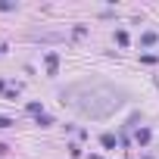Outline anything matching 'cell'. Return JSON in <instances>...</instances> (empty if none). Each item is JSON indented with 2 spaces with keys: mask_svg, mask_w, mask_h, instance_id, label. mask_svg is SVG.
<instances>
[{
  "mask_svg": "<svg viewBox=\"0 0 159 159\" xmlns=\"http://www.w3.org/2000/svg\"><path fill=\"white\" fill-rule=\"evenodd\" d=\"M59 97L62 103H69L75 112H81L88 119H106L116 109H122L128 94L106 81H78V84H69Z\"/></svg>",
  "mask_w": 159,
  "mask_h": 159,
  "instance_id": "cell-1",
  "label": "cell"
},
{
  "mask_svg": "<svg viewBox=\"0 0 159 159\" xmlns=\"http://www.w3.org/2000/svg\"><path fill=\"white\" fill-rule=\"evenodd\" d=\"M19 84H10V81H0V94H3V97H10V100H16L19 97Z\"/></svg>",
  "mask_w": 159,
  "mask_h": 159,
  "instance_id": "cell-2",
  "label": "cell"
},
{
  "mask_svg": "<svg viewBox=\"0 0 159 159\" xmlns=\"http://www.w3.org/2000/svg\"><path fill=\"white\" fill-rule=\"evenodd\" d=\"M44 62H47V75H50V78H53V75H56V72H59V56H56V53H53V50H50V53H47V59H44Z\"/></svg>",
  "mask_w": 159,
  "mask_h": 159,
  "instance_id": "cell-3",
  "label": "cell"
},
{
  "mask_svg": "<svg viewBox=\"0 0 159 159\" xmlns=\"http://www.w3.org/2000/svg\"><path fill=\"white\" fill-rule=\"evenodd\" d=\"M156 41H159V34H156V31H143V34H140V44H143V47H153Z\"/></svg>",
  "mask_w": 159,
  "mask_h": 159,
  "instance_id": "cell-4",
  "label": "cell"
},
{
  "mask_svg": "<svg viewBox=\"0 0 159 159\" xmlns=\"http://www.w3.org/2000/svg\"><path fill=\"white\" fill-rule=\"evenodd\" d=\"M134 140L137 143H150V128H137L134 131Z\"/></svg>",
  "mask_w": 159,
  "mask_h": 159,
  "instance_id": "cell-5",
  "label": "cell"
},
{
  "mask_svg": "<svg viewBox=\"0 0 159 159\" xmlns=\"http://www.w3.org/2000/svg\"><path fill=\"white\" fill-rule=\"evenodd\" d=\"M100 143H103L106 150H112V147H116L119 140H116V134H103V137H100Z\"/></svg>",
  "mask_w": 159,
  "mask_h": 159,
  "instance_id": "cell-6",
  "label": "cell"
},
{
  "mask_svg": "<svg viewBox=\"0 0 159 159\" xmlns=\"http://www.w3.org/2000/svg\"><path fill=\"white\" fill-rule=\"evenodd\" d=\"M116 41H119V47H128V31H116Z\"/></svg>",
  "mask_w": 159,
  "mask_h": 159,
  "instance_id": "cell-7",
  "label": "cell"
},
{
  "mask_svg": "<svg viewBox=\"0 0 159 159\" xmlns=\"http://www.w3.org/2000/svg\"><path fill=\"white\" fill-rule=\"evenodd\" d=\"M38 125H41V128H47V125H53V119H50L47 112H41V116H38Z\"/></svg>",
  "mask_w": 159,
  "mask_h": 159,
  "instance_id": "cell-8",
  "label": "cell"
},
{
  "mask_svg": "<svg viewBox=\"0 0 159 159\" xmlns=\"http://www.w3.org/2000/svg\"><path fill=\"white\" fill-rule=\"evenodd\" d=\"M28 112H31V116H41L44 106H41V103H28Z\"/></svg>",
  "mask_w": 159,
  "mask_h": 159,
  "instance_id": "cell-9",
  "label": "cell"
},
{
  "mask_svg": "<svg viewBox=\"0 0 159 159\" xmlns=\"http://www.w3.org/2000/svg\"><path fill=\"white\" fill-rule=\"evenodd\" d=\"M0 10L10 13V10H16V3H13V0H0Z\"/></svg>",
  "mask_w": 159,
  "mask_h": 159,
  "instance_id": "cell-10",
  "label": "cell"
},
{
  "mask_svg": "<svg viewBox=\"0 0 159 159\" xmlns=\"http://www.w3.org/2000/svg\"><path fill=\"white\" fill-rule=\"evenodd\" d=\"M13 125V119H7V116H0V128H10Z\"/></svg>",
  "mask_w": 159,
  "mask_h": 159,
  "instance_id": "cell-11",
  "label": "cell"
}]
</instances>
